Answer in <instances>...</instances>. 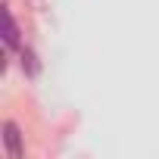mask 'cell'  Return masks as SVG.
<instances>
[{"mask_svg":"<svg viewBox=\"0 0 159 159\" xmlns=\"http://www.w3.org/2000/svg\"><path fill=\"white\" fill-rule=\"evenodd\" d=\"M3 19H7V47L13 50V47L19 44V28H16V19H13L10 13H3Z\"/></svg>","mask_w":159,"mask_h":159,"instance_id":"3957f363","label":"cell"},{"mask_svg":"<svg viewBox=\"0 0 159 159\" xmlns=\"http://www.w3.org/2000/svg\"><path fill=\"white\" fill-rule=\"evenodd\" d=\"M19 56H22V69H25V75H31V78H34V75L41 72V66H38V56H34V50H28V47H25V50H22Z\"/></svg>","mask_w":159,"mask_h":159,"instance_id":"7a4b0ae2","label":"cell"},{"mask_svg":"<svg viewBox=\"0 0 159 159\" xmlns=\"http://www.w3.org/2000/svg\"><path fill=\"white\" fill-rule=\"evenodd\" d=\"M3 140H7V153L13 156V159H22V134H19V128H16V122H7L3 125Z\"/></svg>","mask_w":159,"mask_h":159,"instance_id":"6da1fadb","label":"cell"}]
</instances>
